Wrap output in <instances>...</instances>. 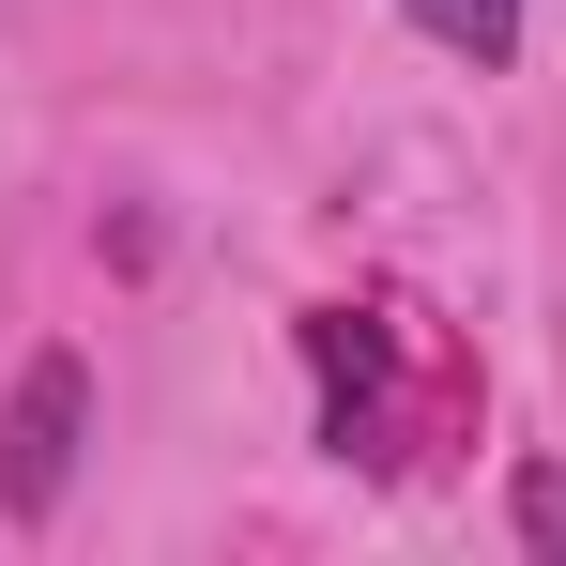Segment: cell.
Wrapping results in <instances>:
<instances>
[{
	"mask_svg": "<svg viewBox=\"0 0 566 566\" xmlns=\"http://www.w3.org/2000/svg\"><path fill=\"white\" fill-rule=\"evenodd\" d=\"M413 31H429V46H460L474 77H505V62H521V0H413Z\"/></svg>",
	"mask_w": 566,
	"mask_h": 566,
	"instance_id": "3",
	"label": "cell"
},
{
	"mask_svg": "<svg viewBox=\"0 0 566 566\" xmlns=\"http://www.w3.org/2000/svg\"><path fill=\"white\" fill-rule=\"evenodd\" d=\"M521 552L566 566V474H552V460H521Z\"/></svg>",
	"mask_w": 566,
	"mask_h": 566,
	"instance_id": "4",
	"label": "cell"
},
{
	"mask_svg": "<svg viewBox=\"0 0 566 566\" xmlns=\"http://www.w3.org/2000/svg\"><path fill=\"white\" fill-rule=\"evenodd\" d=\"M306 368H322V444L398 460V322L382 306H306Z\"/></svg>",
	"mask_w": 566,
	"mask_h": 566,
	"instance_id": "1",
	"label": "cell"
},
{
	"mask_svg": "<svg viewBox=\"0 0 566 566\" xmlns=\"http://www.w3.org/2000/svg\"><path fill=\"white\" fill-rule=\"evenodd\" d=\"M77 429H93V368H77V353H31V368H15V413H0V505H15V521H62Z\"/></svg>",
	"mask_w": 566,
	"mask_h": 566,
	"instance_id": "2",
	"label": "cell"
}]
</instances>
